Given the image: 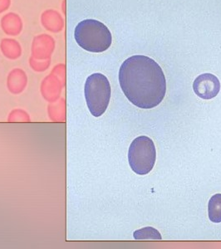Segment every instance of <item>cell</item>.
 Here are the masks:
<instances>
[{
  "instance_id": "obj_1",
  "label": "cell",
  "mask_w": 221,
  "mask_h": 249,
  "mask_svg": "<svg viewBox=\"0 0 221 249\" xmlns=\"http://www.w3.org/2000/svg\"><path fill=\"white\" fill-rule=\"evenodd\" d=\"M123 93L133 105L142 109L156 107L164 99L166 81L155 60L135 55L125 60L119 71Z\"/></svg>"
},
{
  "instance_id": "obj_2",
  "label": "cell",
  "mask_w": 221,
  "mask_h": 249,
  "mask_svg": "<svg viewBox=\"0 0 221 249\" xmlns=\"http://www.w3.org/2000/svg\"><path fill=\"white\" fill-rule=\"evenodd\" d=\"M74 37L77 44L86 51L99 53L110 48L111 34L105 24L97 20L86 19L77 24Z\"/></svg>"
},
{
  "instance_id": "obj_3",
  "label": "cell",
  "mask_w": 221,
  "mask_h": 249,
  "mask_svg": "<svg viewBox=\"0 0 221 249\" xmlns=\"http://www.w3.org/2000/svg\"><path fill=\"white\" fill-rule=\"evenodd\" d=\"M86 102L92 115L99 117L105 113L110 98V86L108 78L101 73L88 77L84 88Z\"/></svg>"
},
{
  "instance_id": "obj_4",
  "label": "cell",
  "mask_w": 221,
  "mask_h": 249,
  "mask_svg": "<svg viewBox=\"0 0 221 249\" xmlns=\"http://www.w3.org/2000/svg\"><path fill=\"white\" fill-rule=\"evenodd\" d=\"M156 147L152 140L146 136H139L130 144L128 161L134 172L145 176L153 169L156 162Z\"/></svg>"
},
{
  "instance_id": "obj_5",
  "label": "cell",
  "mask_w": 221,
  "mask_h": 249,
  "mask_svg": "<svg viewBox=\"0 0 221 249\" xmlns=\"http://www.w3.org/2000/svg\"><path fill=\"white\" fill-rule=\"evenodd\" d=\"M193 89L195 93L202 99H212L220 92L221 83L218 78L213 74H202L195 80Z\"/></svg>"
},
{
  "instance_id": "obj_6",
  "label": "cell",
  "mask_w": 221,
  "mask_h": 249,
  "mask_svg": "<svg viewBox=\"0 0 221 249\" xmlns=\"http://www.w3.org/2000/svg\"><path fill=\"white\" fill-rule=\"evenodd\" d=\"M209 218L213 223H221V194L212 196L208 205Z\"/></svg>"
},
{
  "instance_id": "obj_7",
  "label": "cell",
  "mask_w": 221,
  "mask_h": 249,
  "mask_svg": "<svg viewBox=\"0 0 221 249\" xmlns=\"http://www.w3.org/2000/svg\"><path fill=\"white\" fill-rule=\"evenodd\" d=\"M134 238L137 239V240H161L162 239V236L159 233L157 230H155L153 228H146L143 230H138L134 232Z\"/></svg>"
}]
</instances>
